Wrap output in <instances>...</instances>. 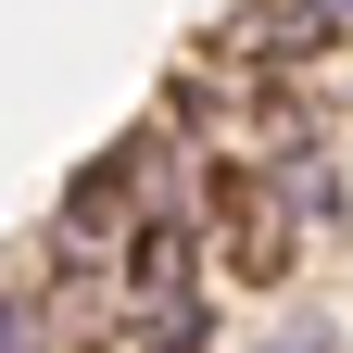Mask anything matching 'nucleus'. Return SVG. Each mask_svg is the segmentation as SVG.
Wrapping results in <instances>:
<instances>
[{"label":"nucleus","mask_w":353,"mask_h":353,"mask_svg":"<svg viewBox=\"0 0 353 353\" xmlns=\"http://www.w3.org/2000/svg\"><path fill=\"white\" fill-rule=\"evenodd\" d=\"M0 353H38V328H26V316H13V303H0Z\"/></svg>","instance_id":"1"},{"label":"nucleus","mask_w":353,"mask_h":353,"mask_svg":"<svg viewBox=\"0 0 353 353\" xmlns=\"http://www.w3.org/2000/svg\"><path fill=\"white\" fill-rule=\"evenodd\" d=\"M328 13H353V0H328Z\"/></svg>","instance_id":"2"}]
</instances>
